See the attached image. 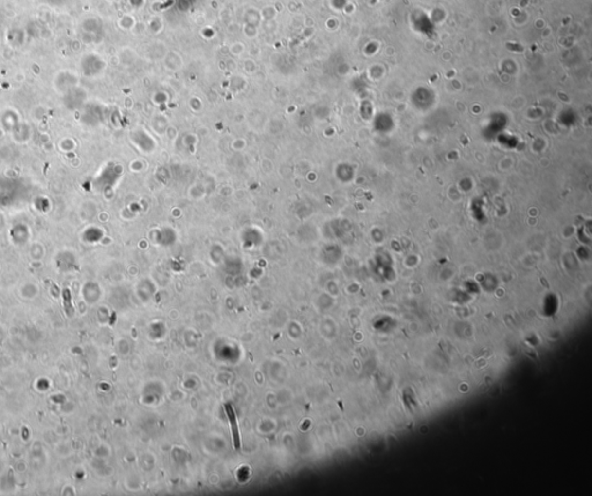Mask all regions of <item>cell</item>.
Returning a JSON list of instances; mask_svg holds the SVG:
<instances>
[{"instance_id":"1","label":"cell","mask_w":592,"mask_h":496,"mask_svg":"<svg viewBox=\"0 0 592 496\" xmlns=\"http://www.w3.org/2000/svg\"><path fill=\"white\" fill-rule=\"evenodd\" d=\"M225 412L227 414V418H228L229 422H231L232 425V433H233V442H234V446L235 449H238L241 446V439H240V430H238V425H237V420H236V415L234 412V408L231 405H225Z\"/></svg>"}]
</instances>
